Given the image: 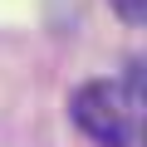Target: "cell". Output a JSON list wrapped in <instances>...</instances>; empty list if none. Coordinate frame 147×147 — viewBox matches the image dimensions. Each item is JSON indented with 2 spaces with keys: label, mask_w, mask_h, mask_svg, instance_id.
<instances>
[{
  "label": "cell",
  "mask_w": 147,
  "mask_h": 147,
  "mask_svg": "<svg viewBox=\"0 0 147 147\" xmlns=\"http://www.w3.org/2000/svg\"><path fill=\"white\" fill-rule=\"evenodd\" d=\"M69 113L98 147H137L142 127V84H137V64H127L123 79H93L79 84L69 98Z\"/></svg>",
  "instance_id": "cell-1"
},
{
  "label": "cell",
  "mask_w": 147,
  "mask_h": 147,
  "mask_svg": "<svg viewBox=\"0 0 147 147\" xmlns=\"http://www.w3.org/2000/svg\"><path fill=\"white\" fill-rule=\"evenodd\" d=\"M142 5H147V0H113V10H118L127 25H142Z\"/></svg>",
  "instance_id": "cell-2"
}]
</instances>
